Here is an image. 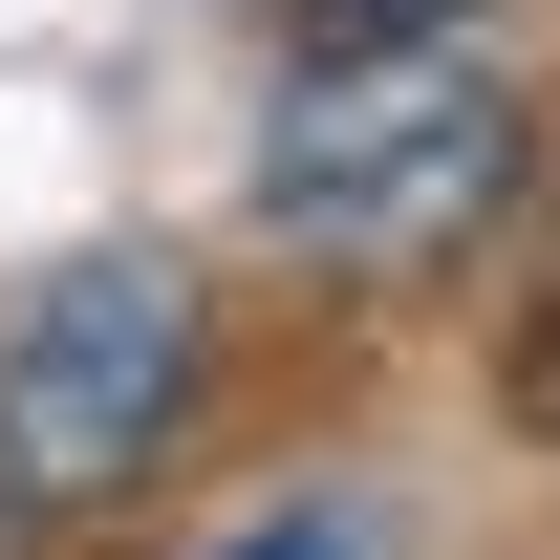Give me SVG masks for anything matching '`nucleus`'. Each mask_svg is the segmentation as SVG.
<instances>
[{
    "label": "nucleus",
    "mask_w": 560,
    "mask_h": 560,
    "mask_svg": "<svg viewBox=\"0 0 560 560\" xmlns=\"http://www.w3.org/2000/svg\"><path fill=\"white\" fill-rule=\"evenodd\" d=\"M237 215H259L280 280L324 302H410V280L495 259L539 215V86L495 22H366V44H280L259 151H237Z\"/></svg>",
    "instance_id": "nucleus-1"
},
{
    "label": "nucleus",
    "mask_w": 560,
    "mask_h": 560,
    "mask_svg": "<svg viewBox=\"0 0 560 560\" xmlns=\"http://www.w3.org/2000/svg\"><path fill=\"white\" fill-rule=\"evenodd\" d=\"M215 366H237V302H215L195 237H66L0 302V495L22 517H130L215 431Z\"/></svg>",
    "instance_id": "nucleus-2"
},
{
    "label": "nucleus",
    "mask_w": 560,
    "mask_h": 560,
    "mask_svg": "<svg viewBox=\"0 0 560 560\" xmlns=\"http://www.w3.org/2000/svg\"><path fill=\"white\" fill-rule=\"evenodd\" d=\"M495 410H517V431H560V173H539L517 280H495Z\"/></svg>",
    "instance_id": "nucleus-3"
},
{
    "label": "nucleus",
    "mask_w": 560,
    "mask_h": 560,
    "mask_svg": "<svg viewBox=\"0 0 560 560\" xmlns=\"http://www.w3.org/2000/svg\"><path fill=\"white\" fill-rule=\"evenodd\" d=\"M195 560H388V495H259V517L195 539Z\"/></svg>",
    "instance_id": "nucleus-4"
},
{
    "label": "nucleus",
    "mask_w": 560,
    "mask_h": 560,
    "mask_svg": "<svg viewBox=\"0 0 560 560\" xmlns=\"http://www.w3.org/2000/svg\"><path fill=\"white\" fill-rule=\"evenodd\" d=\"M259 22H280V44H302V22H324V0H259Z\"/></svg>",
    "instance_id": "nucleus-5"
},
{
    "label": "nucleus",
    "mask_w": 560,
    "mask_h": 560,
    "mask_svg": "<svg viewBox=\"0 0 560 560\" xmlns=\"http://www.w3.org/2000/svg\"><path fill=\"white\" fill-rule=\"evenodd\" d=\"M0 539H22V495H0Z\"/></svg>",
    "instance_id": "nucleus-6"
}]
</instances>
